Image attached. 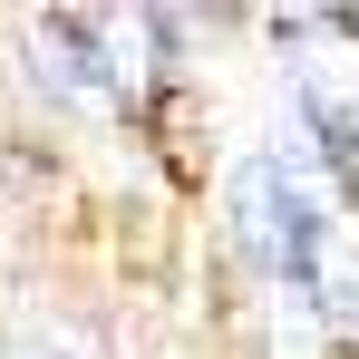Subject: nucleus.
<instances>
[{
	"label": "nucleus",
	"mask_w": 359,
	"mask_h": 359,
	"mask_svg": "<svg viewBox=\"0 0 359 359\" xmlns=\"http://www.w3.org/2000/svg\"><path fill=\"white\" fill-rule=\"evenodd\" d=\"M233 243L262 282L301 292L320 320L359 330V233L330 204V184L292 156H252L233 175Z\"/></svg>",
	"instance_id": "nucleus-1"
},
{
	"label": "nucleus",
	"mask_w": 359,
	"mask_h": 359,
	"mask_svg": "<svg viewBox=\"0 0 359 359\" xmlns=\"http://www.w3.org/2000/svg\"><path fill=\"white\" fill-rule=\"evenodd\" d=\"M301 68H292V107L320 136L330 175L359 194V20H292Z\"/></svg>",
	"instance_id": "nucleus-2"
}]
</instances>
